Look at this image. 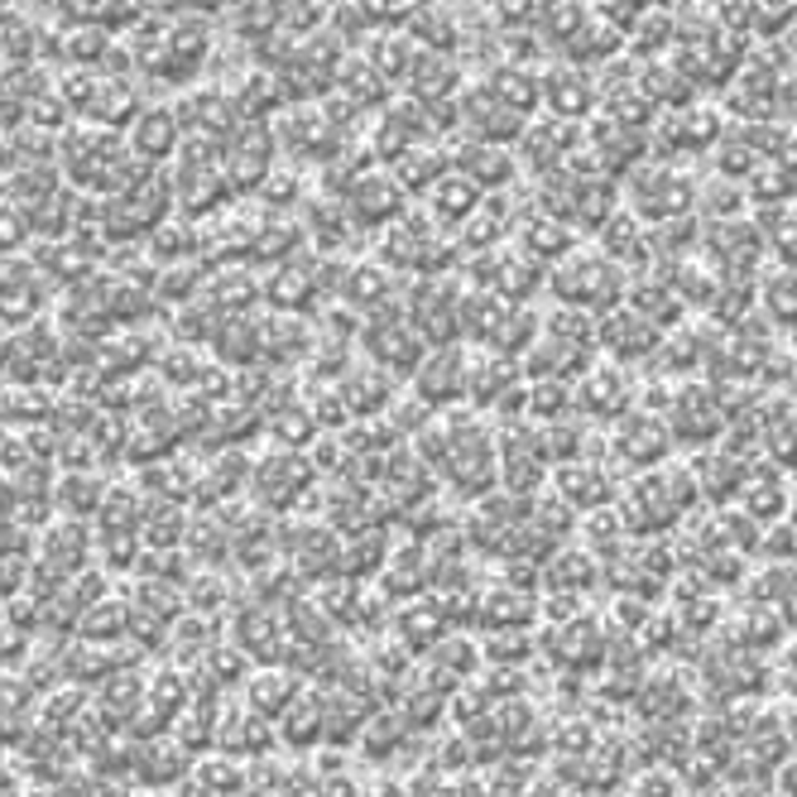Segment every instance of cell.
Segmentation results:
<instances>
[{
	"label": "cell",
	"mask_w": 797,
	"mask_h": 797,
	"mask_svg": "<svg viewBox=\"0 0 797 797\" xmlns=\"http://www.w3.org/2000/svg\"><path fill=\"white\" fill-rule=\"evenodd\" d=\"M581 390H596V398H581V408H587V414H620V408H624L620 398H615V394H624L620 380L605 375V370H601V375H587V384H581Z\"/></svg>",
	"instance_id": "cell-2"
},
{
	"label": "cell",
	"mask_w": 797,
	"mask_h": 797,
	"mask_svg": "<svg viewBox=\"0 0 797 797\" xmlns=\"http://www.w3.org/2000/svg\"><path fill=\"white\" fill-rule=\"evenodd\" d=\"M414 380L418 384H428L433 380V390H428V404H437V390H443V404H451L461 390H467V361H457V356H428L418 370H414Z\"/></svg>",
	"instance_id": "cell-1"
},
{
	"label": "cell",
	"mask_w": 797,
	"mask_h": 797,
	"mask_svg": "<svg viewBox=\"0 0 797 797\" xmlns=\"http://www.w3.org/2000/svg\"><path fill=\"white\" fill-rule=\"evenodd\" d=\"M380 797H408V793H398V788H384Z\"/></svg>",
	"instance_id": "cell-3"
}]
</instances>
